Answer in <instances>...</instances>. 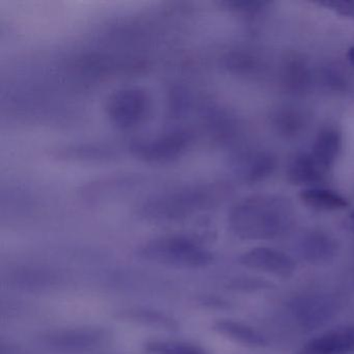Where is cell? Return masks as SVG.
Segmentation results:
<instances>
[{
	"label": "cell",
	"instance_id": "obj_19",
	"mask_svg": "<svg viewBox=\"0 0 354 354\" xmlns=\"http://www.w3.org/2000/svg\"><path fill=\"white\" fill-rule=\"evenodd\" d=\"M165 16H167V12H165ZM167 26H169V24H167ZM169 36H171V32H169ZM171 44H173V41H171ZM173 47H174V45H173ZM174 51H175V49H174Z\"/></svg>",
	"mask_w": 354,
	"mask_h": 354
},
{
	"label": "cell",
	"instance_id": "obj_13",
	"mask_svg": "<svg viewBox=\"0 0 354 354\" xmlns=\"http://www.w3.org/2000/svg\"><path fill=\"white\" fill-rule=\"evenodd\" d=\"M147 354H208L200 346L185 342L151 339L144 346Z\"/></svg>",
	"mask_w": 354,
	"mask_h": 354
},
{
	"label": "cell",
	"instance_id": "obj_4",
	"mask_svg": "<svg viewBox=\"0 0 354 354\" xmlns=\"http://www.w3.org/2000/svg\"><path fill=\"white\" fill-rule=\"evenodd\" d=\"M109 333L100 327H74L57 329L43 335L46 345L61 351L82 352L95 349L106 343Z\"/></svg>",
	"mask_w": 354,
	"mask_h": 354
},
{
	"label": "cell",
	"instance_id": "obj_8",
	"mask_svg": "<svg viewBox=\"0 0 354 354\" xmlns=\"http://www.w3.org/2000/svg\"><path fill=\"white\" fill-rule=\"evenodd\" d=\"M343 148V136L339 128L326 126L317 134L310 155L319 165L330 173Z\"/></svg>",
	"mask_w": 354,
	"mask_h": 354
},
{
	"label": "cell",
	"instance_id": "obj_6",
	"mask_svg": "<svg viewBox=\"0 0 354 354\" xmlns=\"http://www.w3.org/2000/svg\"><path fill=\"white\" fill-rule=\"evenodd\" d=\"M337 252L339 245L335 239L322 232H310L298 244V252L302 260L314 266L333 262Z\"/></svg>",
	"mask_w": 354,
	"mask_h": 354
},
{
	"label": "cell",
	"instance_id": "obj_5",
	"mask_svg": "<svg viewBox=\"0 0 354 354\" xmlns=\"http://www.w3.org/2000/svg\"><path fill=\"white\" fill-rule=\"evenodd\" d=\"M239 263L246 268L289 279L295 273V260L286 252L271 248H254L244 252Z\"/></svg>",
	"mask_w": 354,
	"mask_h": 354
},
{
	"label": "cell",
	"instance_id": "obj_9",
	"mask_svg": "<svg viewBox=\"0 0 354 354\" xmlns=\"http://www.w3.org/2000/svg\"><path fill=\"white\" fill-rule=\"evenodd\" d=\"M288 179L296 185L306 188L318 187L326 181L328 171L320 167L310 153H301L295 156L288 167Z\"/></svg>",
	"mask_w": 354,
	"mask_h": 354
},
{
	"label": "cell",
	"instance_id": "obj_7",
	"mask_svg": "<svg viewBox=\"0 0 354 354\" xmlns=\"http://www.w3.org/2000/svg\"><path fill=\"white\" fill-rule=\"evenodd\" d=\"M301 354H354V328L344 327L310 339Z\"/></svg>",
	"mask_w": 354,
	"mask_h": 354
},
{
	"label": "cell",
	"instance_id": "obj_18",
	"mask_svg": "<svg viewBox=\"0 0 354 354\" xmlns=\"http://www.w3.org/2000/svg\"><path fill=\"white\" fill-rule=\"evenodd\" d=\"M183 9H184V6H183ZM184 17H185V12H184ZM185 24H186V20H185ZM186 30H187V26H186ZM187 36H188V32H187ZM188 40H189V37H188ZM189 45H190V42H189ZM190 49H192V46H190ZM192 57H194V55H192ZM194 69H196V65H194Z\"/></svg>",
	"mask_w": 354,
	"mask_h": 354
},
{
	"label": "cell",
	"instance_id": "obj_21",
	"mask_svg": "<svg viewBox=\"0 0 354 354\" xmlns=\"http://www.w3.org/2000/svg\"><path fill=\"white\" fill-rule=\"evenodd\" d=\"M352 327H353V328H354V325H352Z\"/></svg>",
	"mask_w": 354,
	"mask_h": 354
},
{
	"label": "cell",
	"instance_id": "obj_15",
	"mask_svg": "<svg viewBox=\"0 0 354 354\" xmlns=\"http://www.w3.org/2000/svg\"><path fill=\"white\" fill-rule=\"evenodd\" d=\"M232 288L240 291H260V290H269L274 288V285L270 281L261 279H241L234 281Z\"/></svg>",
	"mask_w": 354,
	"mask_h": 354
},
{
	"label": "cell",
	"instance_id": "obj_17",
	"mask_svg": "<svg viewBox=\"0 0 354 354\" xmlns=\"http://www.w3.org/2000/svg\"><path fill=\"white\" fill-rule=\"evenodd\" d=\"M350 221H351V225L354 230V211L351 213V214H350Z\"/></svg>",
	"mask_w": 354,
	"mask_h": 354
},
{
	"label": "cell",
	"instance_id": "obj_14",
	"mask_svg": "<svg viewBox=\"0 0 354 354\" xmlns=\"http://www.w3.org/2000/svg\"><path fill=\"white\" fill-rule=\"evenodd\" d=\"M318 5L323 6L343 17L354 20V0H330L321 1Z\"/></svg>",
	"mask_w": 354,
	"mask_h": 354
},
{
	"label": "cell",
	"instance_id": "obj_20",
	"mask_svg": "<svg viewBox=\"0 0 354 354\" xmlns=\"http://www.w3.org/2000/svg\"><path fill=\"white\" fill-rule=\"evenodd\" d=\"M184 12H185V7H184ZM185 20H186V16H185ZM186 26H187V24H186ZM187 32H188V30H187ZM188 37H189V35H188ZM189 42H190V40H189ZM190 46H192V44H190ZM192 55H194V53H192ZM194 65H196V62H194Z\"/></svg>",
	"mask_w": 354,
	"mask_h": 354
},
{
	"label": "cell",
	"instance_id": "obj_1",
	"mask_svg": "<svg viewBox=\"0 0 354 354\" xmlns=\"http://www.w3.org/2000/svg\"><path fill=\"white\" fill-rule=\"evenodd\" d=\"M293 223V210L286 198L256 196L232 208L229 225L240 239L269 240L283 235Z\"/></svg>",
	"mask_w": 354,
	"mask_h": 354
},
{
	"label": "cell",
	"instance_id": "obj_12",
	"mask_svg": "<svg viewBox=\"0 0 354 354\" xmlns=\"http://www.w3.org/2000/svg\"><path fill=\"white\" fill-rule=\"evenodd\" d=\"M119 317L128 321H132V322L138 323V324L156 327V328L165 329V330H176L178 328V323L175 319L165 313L151 310V308H129V310L121 312Z\"/></svg>",
	"mask_w": 354,
	"mask_h": 354
},
{
	"label": "cell",
	"instance_id": "obj_2",
	"mask_svg": "<svg viewBox=\"0 0 354 354\" xmlns=\"http://www.w3.org/2000/svg\"><path fill=\"white\" fill-rule=\"evenodd\" d=\"M138 254L144 260L179 268H204L214 261L210 250L184 235L153 238L138 248Z\"/></svg>",
	"mask_w": 354,
	"mask_h": 354
},
{
	"label": "cell",
	"instance_id": "obj_16",
	"mask_svg": "<svg viewBox=\"0 0 354 354\" xmlns=\"http://www.w3.org/2000/svg\"><path fill=\"white\" fill-rule=\"evenodd\" d=\"M346 57H347L348 62H349L350 65L354 68V46L350 47L348 49L347 53H346Z\"/></svg>",
	"mask_w": 354,
	"mask_h": 354
},
{
	"label": "cell",
	"instance_id": "obj_11",
	"mask_svg": "<svg viewBox=\"0 0 354 354\" xmlns=\"http://www.w3.org/2000/svg\"><path fill=\"white\" fill-rule=\"evenodd\" d=\"M299 198L306 206L320 211L344 210L349 205L342 194L322 186L306 188L300 192Z\"/></svg>",
	"mask_w": 354,
	"mask_h": 354
},
{
	"label": "cell",
	"instance_id": "obj_3",
	"mask_svg": "<svg viewBox=\"0 0 354 354\" xmlns=\"http://www.w3.org/2000/svg\"><path fill=\"white\" fill-rule=\"evenodd\" d=\"M339 308V301L328 294H304L294 297L288 304L292 320L301 330L308 333L330 322Z\"/></svg>",
	"mask_w": 354,
	"mask_h": 354
},
{
	"label": "cell",
	"instance_id": "obj_10",
	"mask_svg": "<svg viewBox=\"0 0 354 354\" xmlns=\"http://www.w3.org/2000/svg\"><path fill=\"white\" fill-rule=\"evenodd\" d=\"M213 329L219 335L246 347L261 348L268 346V339L261 331L239 321L223 319L213 324Z\"/></svg>",
	"mask_w": 354,
	"mask_h": 354
}]
</instances>
